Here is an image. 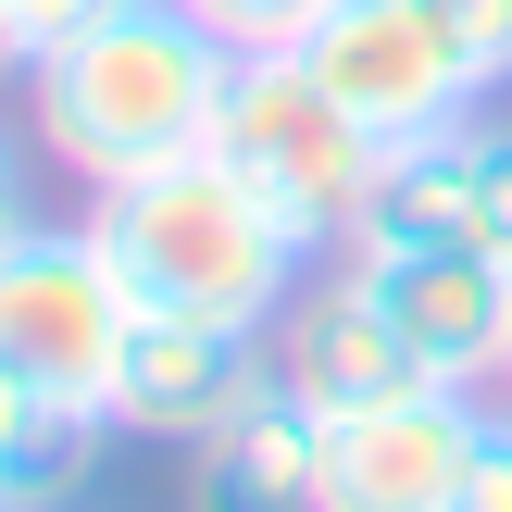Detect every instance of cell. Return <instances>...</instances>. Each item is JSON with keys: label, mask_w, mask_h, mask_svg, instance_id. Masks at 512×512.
Here are the masks:
<instances>
[{"label": "cell", "mask_w": 512, "mask_h": 512, "mask_svg": "<svg viewBox=\"0 0 512 512\" xmlns=\"http://www.w3.org/2000/svg\"><path fill=\"white\" fill-rule=\"evenodd\" d=\"M275 375L263 325H200V313H138V350H125V388H113V438H175L200 450L250 388Z\"/></svg>", "instance_id": "ba28073f"}, {"label": "cell", "mask_w": 512, "mask_h": 512, "mask_svg": "<svg viewBox=\"0 0 512 512\" xmlns=\"http://www.w3.org/2000/svg\"><path fill=\"white\" fill-rule=\"evenodd\" d=\"M188 512H325V413H300L263 375V388L188 450Z\"/></svg>", "instance_id": "30bf717a"}, {"label": "cell", "mask_w": 512, "mask_h": 512, "mask_svg": "<svg viewBox=\"0 0 512 512\" xmlns=\"http://www.w3.org/2000/svg\"><path fill=\"white\" fill-rule=\"evenodd\" d=\"M13 75H38V38H25V13L0 0V88H13Z\"/></svg>", "instance_id": "d6986e66"}, {"label": "cell", "mask_w": 512, "mask_h": 512, "mask_svg": "<svg viewBox=\"0 0 512 512\" xmlns=\"http://www.w3.org/2000/svg\"><path fill=\"white\" fill-rule=\"evenodd\" d=\"M363 238H475V113L438 125V138H400L388 163H375V200H363Z\"/></svg>", "instance_id": "8fae6325"}, {"label": "cell", "mask_w": 512, "mask_h": 512, "mask_svg": "<svg viewBox=\"0 0 512 512\" xmlns=\"http://www.w3.org/2000/svg\"><path fill=\"white\" fill-rule=\"evenodd\" d=\"M475 238L512 263V125L500 113H475Z\"/></svg>", "instance_id": "7c38bea8"}, {"label": "cell", "mask_w": 512, "mask_h": 512, "mask_svg": "<svg viewBox=\"0 0 512 512\" xmlns=\"http://www.w3.org/2000/svg\"><path fill=\"white\" fill-rule=\"evenodd\" d=\"M300 63L325 75V100H338L375 150L438 138V125H463L475 100H488V75H475V50L450 38L438 0H325L313 38H300Z\"/></svg>", "instance_id": "5b68a950"}, {"label": "cell", "mask_w": 512, "mask_h": 512, "mask_svg": "<svg viewBox=\"0 0 512 512\" xmlns=\"http://www.w3.org/2000/svg\"><path fill=\"white\" fill-rule=\"evenodd\" d=\"M88 225L125 263L138 313H200V325H275L300 300V275L325 263L225 150H188V163H150L125 188H88Z\"/></svg>", "instance_id": "7a4b0ae2"}, {"label": "cell", "mask_w": 512, "mask_h": 512, "mask_svg": "<svg viewBox=\"0 0 512 512\" xmlns=\"http://www.w3.org/2000/svg\"><path fill=\"white\" fill-rule=\"evenodd\" d=\"M263 350H275V388H288L300 413H363V400L438 388V375H425L413 350L388 338V313H375V300L338 275V250H325V263L300 275V300L263 325Z\"/></svg>", "instance_id": "9c48e42d"}, {"label": "cell", "mask_w": 512, "mask_h": 512, "mask_svg": "<svg viewBox=\"0 0 512 512\" xmlns=\"http://www.w3.org/2000/svg\"><path fill=\"white\" fill-rule=\"evenodd\" d=\"M500 400H512V350H500Z\"/></svg>", "instance_id": "ffe728a7"}, {"label": "cell", "mask_w": 512, "mask_h": 512, "mask_svg": "<svg viewBox=\"0 0 512 512\" xmlns=\"http://www.w3.org/2000/svg\"><path fill=\"white\" fill-rule=\"evenodd\" d=\"M213 150H225V163H238L313 250H350V238H363L375 163H388V150L325 100V75L300 63V50H250V63H238V100H225V138H213Z\"/></svg>", "instance_id": "277c9868"}, {"label": "cell", "mask_w": 512, "mask_h": 512, "mask_svg": "<svg viewBox=\"0 0 512 512\" xmlns=\"http://www.w3.org/2000/svg\"><path fill=\"white\" fill-rule=\"evenodd\" d=\"M125 350H138V288L125 263L100 250L88 213H38L0 238V363L50 400V413H100L113 425V388H125Z\"/></svg>", "instance_id": "3957f363"}, {"label": "cell", "mask_w": 512, "mask_h": 512, "mask_svg": "<svg viewBox=\"0 0 512 512\" xmlns=\"http://www.w3.org/2000/svg\"><path fill=\"white\" fill-rule=\"evenodd\" d=\"M13 225H38V175H25V138L0 125V238H13Z\"/></svg>", "instance_id": "e0dca14e"}, {"label": "cell", "mask_w": 512, "mask_h": 512, "mask_svg": "<svg viewBox=\"0 0 512 512\" xmlns=\"http://www.w3.org/2000/svg\"><path fill=\"white\" fill-rule=\"evenodd\" d=\"M38 413H50V400L25 388L13 363H0V512H13V475H25V438H38Z\"/></svg>", "instance_id": "2e32d148"}, {"label": "cell", "mask_w": 512, "mask_h": 512, "mask_svg": "<svg viewBox=\"0 0 512 512\" xmlns=\"http://www.w3.org/2000/svg\"><path fill=\"white\" fill-rule=\"evenodd\" d=\"M13 13H25V38H38V50H50V38H75V25H88V13H100V0H13Z\"/></svg>", "instance_id": "ac0fdd59"}, {"label": "cell", "mask_w": 512, "mask_h": 512, "mask_svg": "<svg viewBox=\"0 0 512 512\" xmlns=\"http://www.w3.org/2000/svg\"><path fill=\"white\" fill-rule=\"evenodd\" d=\"M338 275L388 313V338L413 350L438 388H500V350H512V263L463 238H350Z\"/></svg>", "instance_id": "8992f818"}, {"label": "cell", "mask_w": 512, "mask_h": 512, "mask_svg": "<svg viewBox=\"0 0 512 512\" xmlns=\"http://www.w3.org/2000/svg\"><path fill=\"white\" fill-rule=\"evenodd\" d=\"M488 388H400L363 413H325V512H463Z\"/></svg>", "instance_id": "52a82bcc"}, {"label": "cell", "mask_w": 512, "mask_h": 512, "mask_svg": "<svg viewBox=\"0 0 512 512\" xmlns=\"http://www.w3.org/2000/svg\"><path fill=\"white\" fill-rule=\"evenodd\" d=\"M463 512H512V400H488V438H475V475H463Z\"/></svg>", "instance_id": "9a60e30c"}, {"label": "cell", "mask_w": 512, "mask_h": 512, "mask_svg": "<svg viewBox=\"0 0 512 512\" xmlns=\"http://www.w3.org/2000/svg\"><path fill=\"white\" fill-rule=\"evenodd\" d=\"M188 13H213V25H225L238 50H300L325 0H188Z\"/></svg>", "instance_id": "4fadbf2b"}, {"label": "cell", "mask_w": 512, "mask_h": 512, "mask_svg": "<svg viewBox=\"0 0 512 512\" xmlns=\"http://www.w3.org/2000/svg\"><path fill=\"white\" fill-rule=\"evenodd\" d=\"M438 13H450V38L475 50V75L512 88V0H438Z\"/></svg>", "instance_id": "5bb4252c"}, {"label": "cell", "mask_w": 512, "mask_h": 512, "mask_svg": "<svg viewBox=\"0 0 512 512\" xmlns=\"http://www.w3.org/2000/svg\"><path fill=\"white\" fill-rule=\"evenodd\" d=\"M238 63L250 50L213 13H188V0H100L75 38L38 50V75H25L38 88V125L25 138L63 175H88V188H125V175L188 163V150L225 138Z\"/></svg>", "instance_id": "6da1fadb"}]
</instances>
